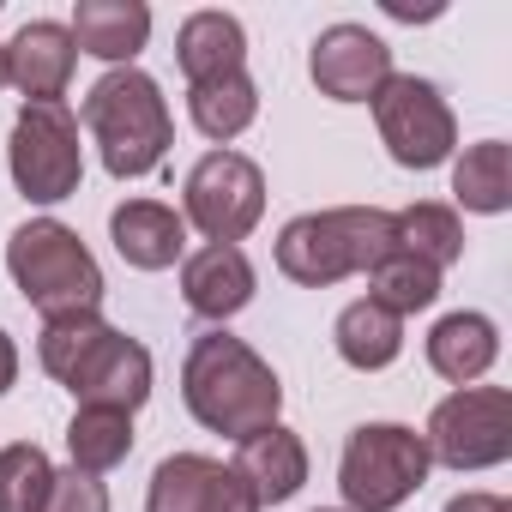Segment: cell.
<instances>
[{
  "label": "cell",
  "mask_w": 512,
  "mask_h": 512,
  "mask_svg": "<svg viewBox=\"0 0 512 512\" xmlns=\"http://www.w3.org/2000/svg\"><path fill=\"white\" fill-rule=\"evenodd\" d=\"M181 398L193 410L199 428L211 434H229V440H247L278 422L284 410V386L272 374L266 356H253L241 338H229L223 326L193 338L187 362H181Z\"/></svg>",
  "instance_id": "cell-1"
},
{
  "label": "cell",
  "mask_w": 512,
  "mask_h": 512,
  "mask_svg": "<svg viewBox=\"0 0 512 512\" xmlns=\"http://www.w3.org/2000/svg\"><path fill=\"white\" fill-rule=\"evenodd\" d=\"M392 247H398V229H392V211H380V205L302 211L278 235V272L308 290H326L338 278L374 272Z\"/></svg>",
  "instance_id": "cell-2"
},
{
  "label": "cell",
  "mask_w": 512,
  "mask_h": 512,
  "mask_svg": "<svg viewBox=\"0 0 512 512\" xmlns=\"http://www.w3.org/2000/svg\"><path fill=\"white\" fill-rule=\"evenodd\" d=\"M85 127L103 151V169L115 181H139L163 163V151L175 145V121L169 103L157 91L151 73L139 67H115L85 91Z\"/></svg>",
  "instance_id": "cell-3"
},
{
  "label": "cell",
  "mask_w": 512,
  "mask_h": 512,
  "mask_svg": "<svg viewBox=\"0 0 512 512\" xmlns=\"http://www.w3.org/2000/svg\"><path fill=\"white\" fill-rule=\"evenodd\" d=\"M7 272H13L19 296L43 320L97 314V302H103V272L91 260V247L79 241V229H67L55 217H31V223L13 229V241H7Z\"/></svg>",
  "instance_id": "cell-4"
},
{
  "label": "cell",
  "mask_w": 512,
  "mask_h": 512,
  "mask_svg": "<svg viewBox=\"0 0 512 512\" xmlns=\"http://www.w3.org/2000/svg\"><path fill=\"white\" fill-rule=\"evenodd\" d=\"M428 482V446L404 422H362L344 440L338 488L350 512H398Z\"/></svg>",
  "instance_id": "cell-5"
},
{
  "label": "cell",
  "mask_w": 512,
  "mask_h": 512,
  "mask_svg": "<svg viewBox=\"0 0 512 512\" xmlns=\"http://www.w3.org/2000/svg\"><path fill=\"white\" fill-rule=\"evenodd\" d=\"M428 464L446 470H494L512 458V392L506 386H458L428 416Z\"/></svg>",
  "instance_id": "cell-6"
},
{
  "label": "cell",
  "mask_w": 512,
  "mask_h": 512,
  "mask_svg": "<svg viewBox=\"0 0 512 512\" xmlns=\"http://www.w3.org/2000/svg\"><path fill=\"white\" fill-rule=\"evenodd\" d=\"M13 181L31 205H61L79 193L85 175V145H79V121L67 103H25L13 121Z\"/></svg>",
  "instance_id": "cell-7"
},
{
  "label": "cell",
  "mask_w": 512,
  "mask_h": 512,
  "mask_svg": "<svg viewBox=\"0 0 512 512\" xmlns=\"http://www.w3.org/2000/svg\"><path fill=\"white\" fill-rule=\"evenodd\" d=\"M266 217V175L241 151H205L187 169L181 187V223H193L205 241L241 247V235Z\"/></svg>",
  "instance_id": "cell-8"
},
{
  "label": "cell",
  "mask_w": 512,
  "mask_h": 512,
  "mask_svg": "<svg viewBox=\"0 0 512 512\" xmlns=\"http://www.w3.org/2000/svg\"><path fill=\"white\" fill-rule=\"evenodd\" d=\"M374 127L398 169H440L458 145V121H452L440 85L416 79V73H392L374 91Z\"/></svg>",
  "instance_id": "cell-9"
},
{
  "label": "cell",
  "mask_w": 512,
  "mask_h": 512,
  "mask_svg": "<svg viewBox=\"0 0 512 512\" xmlns=\"http://www.w3.org/2000/svg\"><path fill=\"white\" fill-rule=\"evenodd\" d=\"M79 404H97V410H139L151 398V350L115 326H103V338L79 356V368L61 380Z\"/></svg>",
  "instance_id": "cell-10"
},
{
  "label": "cell",
  "mask_w": 512,
  "mask_h": 512,
  "mask_svg": "<svg viewBox=\"0 0 512 512\" xmlns=\"http://www.w3.org/2000/svg\"><path fill=\"white\" fill-rule=\"evenodd\" d=\"M308 73L332 103H374V91L392 79V49L368 25H332L314 37Z\"/></svg>",
  "instance_id": "cell-11"
},
{
  "label": "cell",
  "mask_w": 512,
  "mask_h": 512,
  "mask_svg": "<svg viewBox=\"0 0 512 512\" xmlns=\"http://www.w3.org/2000/svg\"><path fill=\"white\" fill-rule=\"evenodd\" d=\"M73 67H79L73 31L55 19H31L7 43V85H19L25 103H61V91L73 85Z\"/></svg>",
  "instance_id": "cell-12"
},
{
  "label": "cell",
  "mask_w": 512,
  "mask_h": 512,
  "mask_svg": "<svg viewBox=\"0 0 512 512\" xmlns=\"http://www.w3.org/2000/svg\"><path fill=\"white\" fill-rule=\"evenodd\" d=\"M181 302L199 320H229L253 302V260L229 241H205L181 260Z\"/></svg>",
  "instance_id": "cell-13"
},
{
  "label": "cell",
  "mask_w": 512,
  "mask_h": 512,
  "mask_svg": "<svg viewBox=\"0 0 512 512\" xmlns=\"http://www.w3.org/2000/svg\"><path fill=\"white\" fill-rule=\"evenodd\" d=\"M229 470L247 482V494L260 500V506H284L308 482V446H302V434H290L284 422H272V428L247 434L235 446V464Z\"/></svg>",
  "instance_id": "cell-14"
},
{
  "label": "cell",
  "mask_w": 512,
  "mask_h": 512,
  "mask_svg": "<svg viewBox=\"0 0 512 512\" xmlns=\"http://www.w3.org/2000/svg\"><path fill=\"white\" fill-rule=\"evenodd\" d=\"M109 235H115V253L133 266V272H163L187 253V223L175 205L163 199H127L109 211Z\"/></svg>",
  "instance_id": "cell-15"
},
{
  "label": "cell",
  "mask_w": 512,
  "mask_h": 512,
  "mask_svg": "<svg viewBox=\"0 0 512 512\" xmlns=\"http://www.w3.org/2000/svg\"><path fill=\"white\" fill-rule=\"evenodd\" d=\"M67 31H73V49L79 55L133 67V55L151 37V7H139V0H79Z\"/></svg>",
  "instance_id": "cell-16"
},
{
  "label": "cell",
  "mask_w": 512,
  "mask_h": 512,
  "mask_svg": "<svg viewBox=\"0 0 512 512\" xmlns=\"http://www.w3.org/2000/svg\"><path fill=\"white\" fill-rule=\"evenodd\" d=\"M500 356V332L488 314H446L434 332H428V368L452 386H470L494 368Z\"/></svg>",
  "instance_id": "cell-17"
},
{
  "label": "cell",
  "mask_w": 512,
  "mask_h": 512,
  "mask_svg": "<svg viewBox=\"0 0 512 512\" xmlns=\"http://www.w3.org/2000/svg\"><path fill=\"white\" fill-rule=\"evenodd\" d=\"M175 61L187 73V85H205V79H223V73H241L247 61V31L241 19L229 13H193L175 37Z\"/></svg>",
  "instance_id": "cell-18"
},
{
  "label": "cell",
  "mask_w": 512,
  "mask_h": 512,
  "mask_svg": "<svg viewBox=\"0 0 512 512\" xmlns=\"http://www.w3.org/2000/svg\"><path fill=\"white\" fill-rule=\"evenodd\" d=\"M332 344H338V356H344L350 368L374 374V368H392V362H398V350H404V320L362 296V302H350V308L338 314Z\"/></svg>",
  "instance_id": "cell-19"
},
{
  "label": "cell",
  "mask_w": 512,
  "mask_h": 512,
  "mask_svg": "<svg viewBox=\"0 0 512 512\" xmlns=\"http://www.w3.org/2000/svg\"><path fill=\"white\" fill-rule=\"evenodd\" d=\"M187 115H193V127L205 139L229 145L235 133L253 127V115H260V91H253L247 73H223V79H205V85L187 91Z\"/></svg>",
  "instance_id": "cell-20"
},
{
  "label": "cell",
  "mask_w": 512,
  "mask_h": 512,
  "mask_svg": "<svg viewBox=\"0 0 512 512\" xmlns=\"http://www.w3.org/2000/svg\"><path fill=\"white\" fill-rule=\"evenodd\" d=\"M392 229H398V247L416 253V260H428L434 272L464 260V223H458L452 205H434V199L404 205V211H392Z\"/></svg>",
  "instance_id": "cell-21"
},
{
  "label": "cell",
  "mask_w": 512,
  "mask_h": 512,
  "mask_svg": "<svg viewBox=\"0 0 512 512\" xmlns=\"http://www.w3.org/2000/svg\"><path fill=\"white\" fill-rule=\"evenodd\" d=\"M67 452H73V470H85V476L115 470V464L133 452V416H127V410L79 404V416H73V428H67Z\"/></svg>",
  "instance_id": "cell-22"
},
{
  "label": "cell",
  "mask_w": 512,
  "mask_h": 512,
  "mask_svg": "<svg viewBox=\"0 0 512 512\" xmlns=\"http://www.w3.org/2000/svg\"><path fill=\"white\" fill-rule=\"evenodd\" d=\"M434 296H440V272L428 266V260H416V253H404V247H392L386 260L368 272V302H380L386 314H422V308H434Z\"/></svg>",
  "instance_id": "cell-23"
},
{
  "label": "cell",
  "mask_w": 512,
  "mask_h": 512,
  "mask_svg": "<svg viewBox=\"0 0 512 512\" xmlns=\"http://www.w3.org/2000/svg\"><path fill=\"white\" fill-rule=\"evenodd\" d=\"M452 193H458V205L464 211H506V199H512V187H506V145L500 139H482V145H470L458 163H452Z\"/></svg>",
  "instance_id": "cell-24"
},
{
  "label": "cell",
  "mask_w": 512,
  "mask_h": 512,
  "mask_svg": "<svg viewBox=\"0 0 512 512\" xmlns=\"http://www.w3.org/2000/svg\"><path fill=\"white\" fill-rule=\"evenodd\" d=\"M211 476H217V458H205V452H169V458L151 470L145 512H199Z\"/></svg>",
  "instance_id": "cell-25"
},
{
  "label": "cell",
  "mask_w": 512,
  "mask_h": 512,
  "mask_svg": "<svg viewBox=\"0 0 512 512\" xmlns=\"http://www.w3.org/2000/svg\"><path fill=\"white\" fill-rule=\"evenodd\" d=\"M49 482H55V464L37 440L0 446V512H43Z\"/></svg>",
  "instance_id": "cell-26"
},
{
  "label": "cell",
  "mask_w": 512,
  "mask_h": 512,
  "mask_svg": "<svg viewBox=\"0 0 512 512\" xmlns=\"http://www.w3.org/2000/svg\"><path fill=\"white\" fill-rule=\"evenodd\" d=\"M103 314H61V320H43V338H37V356H43V368L55 374V380H67L73 368H79V356L103 338Z\"/></svg>",
  "instance_id": "cell-27"
},
{
  "label": "cell",
  "mask_w": 512,
  "mask_h": 512,
  "mask_svg": "<svg viewBox=\"0 0 512 512\" xmlns=\"http://www.w3.org/2000/svg\"><path fill=\"white\" fill-rule=\"evenodd\" d=\"M43 512H109V488L85 470H55Z\"/></svg>",
  "instance_id": "cell-28"
},
{
  "label": "cell",
  "mask_w": 512,
  "mask_h": 512,
  "mask_svg": "<svg viewBox=\"0 0 512 512\" xmlns=\"http://www.w3.org/2000/svg\"><path fill=\"white\" fill-rule=\"evenodd\" d=\"M199 512H260V500L247 494V482H241L229 464H217V476H211V488H205Z\"/></svg>",
  "instance_id": "cell-29"
},
{
  "label": "cell",
  "mask_w": 512,
  "mask_h": 512,
  "mask_svg": "<svg viewBox=\"0 0 512 512\" xmlns=\"http://www.w3.org/2000/svg\"><path fill=\"white\" fill-rule=\"evenodd\" d=\"M446 512H512L500 494H482V488H470V494H452L446 500Z\"/></svg>",
  "instance_id": "cell-30"
},
{
  "label": "cell",
  "mask_w": 512,
  "mask_h": 512,
  "mask_svg": "<svg viewBox=\"0 0 512 512\" xmlns=\"http://www.w3.org/2000/svg\"><path fill=\"white\" fill-rule=\"evenodd\" d=\"M19 380V350H13V338L7 332H0V392H7Z\"/></svg>",
  "instance_id": "cell-31"
},
{
  "label": "cell",
  "mask_w": 512,
  "mask_h": 512,
  "mask_svg": "<svg viewBox=\"0 0 512 512\" xmlns=\"http://www.w3.org/2000/svg\"><path fill=\"white\" fill-rule=\"evenodd\" d=\"M0 85H7V43H0Z\"/></svg>",
  "instance_id": "cell-32"
},
{
  "label": "cell",
  "mask_w": 512,
  "mask_h": 512,
  "mask_svg": "<svg viewBox=\"0 0 512 512\" xmlns=\"http://www.w3.org/2000/svg\"><path fill=\"white\" fill-rule=\"evenodd\" d=\"M320 512H332V506H320Z\"/></svg>",
  "instance_id": "cell-33"
}]
</instances>
